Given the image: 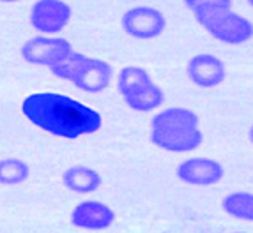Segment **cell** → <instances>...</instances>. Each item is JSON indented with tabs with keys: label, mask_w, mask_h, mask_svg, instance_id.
I'll list each match as a JSON object with an SVG mask.
<instances>
[{
	"label": "cell",
	"mask_w": 253,
	"mask_h": 233,
	"mask_svg": "<svg viewBox=\"0 0 253 233\" xmlns=\"http://www.w3.org/2000/svg\"><path fill=\"white\" fill-rule=\"evenodd\" d=\"M21 111L39 129L68 140L92 134L101 127V115L96 110L55 92L27 96L21 102Z\"/></svg>",
	"instance_id": "6da1fadb"
},
{
	"label": "cell",
	"mask_w": 253,
	"mask_h": 233,
	"mask_svg": "<svg viewBox=\"0 0 253 233\" xmlns=\"http://www.w3.org/2000/svg\"><path fill=\"white\" fill-rule=\"evenodd\" d=\"M199 115L188 108H167L151 120V141L167 152H190L199 148L204 136Z\"/></svg>",
	"instance_id": "7a4b0ae2"
},
{
	"label": "cell",
	"mask_w": 253,
	"mask_h": 233,
	"mask_svg": "<svg viewBox=\"0 0 253 233\" xmlns=\"http://www.w3.org/2000/svg\"><path fill=\"white\" fill-rule=\"evenodd\" d=\"M195 20L219 42L243 44L253 37V23L230 7H199L191 11Z\"/></svg>",
	"instance_id": "3957f363"
},
{
	"label": "cell",
	"mask_w": 253,
	"mask_h": 233,
	"mask_svg": "<svg viewBox=\"0 0 253 233\" xmlns=\"http://www.w3.org/2000/svg\"><path fill=\"white\" fill-rule=\"evenodd\" d=\"M123 29L131 37L149 41L163 34L167 29V20L158 9L149 7V5H138L124 13Z\"/></svg>",
	"instance_id": "277c9868"
},
{
	"label": "cell",
	"mask_w": 253,
	"mask_h": 233,
	"mask_svg": "<svg viewBox=\"0 0 253 233\" xmlns=\"http://www.w3.org/2000/svg\"><path fill=\"white\" fill-rule=\"evenodd\" d=\"M73 51L71 42L64 37H32L21 46V57L32 66H53Z\"/></svg>",
	"instance_id": "5b68a950"
},
{
	"label": "cell",
	"mask_w": 253,
	"mask_h": 233,
	"mask_svg": "<svg viewBox=\"0 0 253 233\" xmlns=\"http://www.w3.org/2000/svg\"><path fill=\"white\" fill-rule=\"evenodd\" d=\"M71 20V7L64 0H38L30 9V23L42 34H59Z\"/></svg>",
	"instance_id": "8992f818"
},
{
	"label": "cell",
	"mask_w": 253,
	"mask_h": 233,
	"mask_svg": "<svg viewBox=\"0 0 253 233\" xmlns=\"http://www.w3.org/2000/svg\"><path fill=\"white\" fill-rule=\"evenodd\" d=\"M223 177V166L209 157H191L177 166V178L190 186H214Z\"/></svg>",
	"instance_id": "52a82bcc"
},
{
	"label": "cell",
	"mask_w": 253,
	"mask_h": 233,
	"mask_svg": "<svg viewBox=\"0 0 253 233\" xmlns=\"http://www.w3.org/2000/svg\"><path fill=\"white\" fill-rule=\"evenodd\" d=\"M186 71H188V78L202 89L218 87L219 83H223L225 76H227L225 64L218 57L209 55V53L191 57L186 66Z\"/></svg>",
	"instance_id": "ba28073f"
},
{
	"label": "cell",
	"mask_w": 253,
	"mask_h": 233,
	"mask_svg": "<svg viewBox=\"0 0 253 233\" xmlns=\"http://www.w3.org/2000/svg\"><path fill=\"white\" fill-rule=\"evenodd\" d=\"M71 223L76 228L99 232V230H106L114 225L115 212L101 201L87 200V201H82L73 208Z\"/></svg>",
	"instance_id": "9c48e42d"
},
{
	"label": "cell",
	"mask_w": 253,
	"mask_h": 233,
	"mask_svg": "<svg viewBox=\"0 0 253 233\" xmlns=\"http://www.w3.org/2000/svg\"><path fill=\"white\" fill-rule=\"evenodd\" d=\"M112 74H114V69H112L110 64H106L105 60L89 59L87 57L85 62L82 64V67L73 76L71 83L75 85L76 89L84 90V92L99 94L108 89Z\"/></svg>",
	"instance_id": "30bf717a"
},
{
	"label": "cell",
	"mask_w": 253,
	"mask_h": 233,
	"mask_svg": "<svg viewBox=\"0 0 253 233\" xmlns=\"http://www.w3.org/2000/svg\"><path fill=\"white\" fill-rule=\"evenodd\" d=\"M62 184L73 193L89 195L101 187V175L89 166H71L64 171Z\"/></svg>",
	"instance_id": "8fae6325"
},
{
	"label": "cell",
	"mask_w": 253,
	"mask_h": 233,
	"mask_svg": "<svg viewBox=\"0 0 253 233\" xmlns=\"http://www.w3.org/2000/svg\"><path fill=\"white\" fill-rule=\"evenodd\" d=\"M124 101L127 102L129 108L136 111H142V113H147V111H152L160 108L165 102V94L163 90L158 87V85L151 83L144 89L135 90L129 96H124Z\"/></svg>",
	"instance_id": "7c38bea8"
},
{
	"label": "cell",
	"mask_w": 253,
	"mask_h": 233,
	"mask_svg": "<svg viewBox=\"0 0 253 233\" xmlns=\"http://www.w3.org/2000/svg\"><path fill=\"white\" fill-rule=\"evenodd\" d=\"M221 208L234 219L253 223V193L248 191L228 193L221 201Z\"/></svg>",
	"instance_id": "4fadbf2b"
},
{
	"label": "cell",
	"mask_w": 253,
	"mask_h": 233,
	"mask_svg": "<svg viewBox=\"0 0 253 233\" xmlns=\"http://www.w3.org/2000/svg\"><path fill=\"white\" fill-rule=\"evenodd\" d=\"M152 80L151 76H149V72L145 71V69L142 67H124L123 71L119 72V92L124 96H129V94H133L135 90L138 89H144V87H147V85H151Z\"/></svg>",
	"instance_id": "5bb4252c"
},
{
	"label": "cell",
	"mask_w": 253,
	"mask_h": 233,
	"mask_svg": "<svg viewBox=\"0 0 253 233\" xmlns=\"http://www.w3.org/2000/svg\"><path fill=\"white\" fill-rule=\"evenodd\" d=\"M30 175L29 166L16 157L0 159V184L4 186H18L25 182Z\"/></svg>",
	"instance_id": "9a60e30c"
},
{
	"label": "cell",
	"mask_w": 253,
	"mask_h": 233,
	"mask_svg": "<svg viewBox=\"0 0 253 233\" xmlns=\"http://www.w3.org/2000/svg\"><path fill=\"white\" fill-rule=\"evenodd\" d=\"M85 59H87L85 55H82V53H76V51L73 50L68 57H64L60 62L53 64V66H50L48 69L51 71V74H53V76L71 81L73 76L76 74V71H78V69L82 67V64L85 62Z\"/></svg>",
	"instance_id": "2e32d148"
},
{
	"label": "cell",
	"mask_w": 253,
	"mask_h": 233,
	"mask_svg": "<svg viewBox=\"0 0 253 233\" xmlns=\"http://www.w3.org/2000/svg\"><path fill=\"white\" fill-rule=\"evenodd\" d=\"M184 4L193 11L199 7H232V0H184Z\"/></svg>",
	"instance_id": "e0dca14e"
},
{
	"label": "cell",
	"mask_w": 253,
	"mask_h": 233,
	"mask_svg": "<svg viewBox=\"0 0 253 233\" xmlns=\"http://www.w3.org/2000/svg\"><path fill=\"white\" fill-rule=\"evenodd\" d=\"M248 140L252 141V145H253V126L250 127V131H248Z\"/></svg>",
	"instance_id": "ac0fdd59"
},
{
	"label": "cell",
	"mask_w": 253,
	"mask_h": 233,
	"mask_svg": "<svg viewBox=\"0 0 253 233\" xmlns=\"http://www.w3.org/2000/svg\"><path fill=\"white\" fill-rule=\"evenodd\" d=\"M0 2H20V0H0Z\"/></svg>",
	"instance_id": "d6986e66"
},
{
	"label": "cell",
	"mask_w": 253,
	"mask_h": 233,
	"mask_svg": "<svg viewBox=\"0 0 253 233\" xmlns=\"http://www.w3.org/2000/svg\"><path fill=\"white\" fill-rule=\"evenodd\" d=\"M248 4H250V5H252V7H253V0H248Z\"/></svg>",
	"instance_id": "ffe728a7"
}]
</instances>
